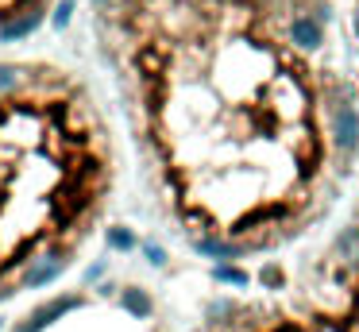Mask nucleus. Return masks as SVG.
<instances>
[{"label":"nucleus","instance_id":"1","mask_svg":"<svg viewBox=\"0 0 359 332\" xmlns=\"http://www.w3.org/2000/svg\"><path fill=\"white\" fill-rule=\"evenodd\" d=\"M109 185V131L86 85L47 62L0 66V301L66 267Z\"/></svg>","mask_w":359,"mask_h":332},{"label":"nucleus","instance_id":"2","mask_svg":"<svg viewBox=\"0 0 359 332\" xmlns=\"http://www.w3.org/2000/svg\"><path fill=\"white\" fill-rule=\"evenodd\" d=\"M47 0H0V27L12 23V31H27L39 20V8Z\"/></svg>","mask_w":359,"mask_h":332},{"label":"nucleus","instance_id":"3","mask_svg":"<svg viewBox=\"0 0 359 332\" xmlns=\"http://www.w3.org/2000/svg\"><path fill=\"white\" fill-rule=\"evenodd\" d=\"M332 131H336V147L340 151H355L359 147V112L351 105H340L332 112Z\"/></svg>","mask_w":359,"mask_h":332},{"label":"nucleus","instance_id":"4","mask_svg":"<svg viewBox=\"0 0 359 332\" xmlns=\"http://www.w3.org/2000/svg\"><path fill=\"white\" fill-rule=\"evenodd\" d=\"M290 39H294L302 51H317L325 35H320V23L313 20V15H294V20H290Z\"/></svg>","mask_w":359,"mask_h":332}]
</instances>
